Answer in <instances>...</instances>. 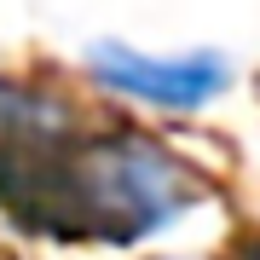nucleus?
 I'll return each mask as SVG.
<instances>
[{
	"label": "nucleus",
	"mask_w": 260,
	"mask_h": 260,
	"mask_svg": "<svg viewBox=\"0 0 260 260\" xmlns=\"http://www.w3.org/2000/svg\"><path fill=\"white\" fill-rule=\"evenodd\" d=\"M197 179L139 133L104 139H0V214L29 237L64 243H145L179 225Z\"/></svg>",
	"instance_id": "obj_1"
},
{
	"label": "nucleus",
	"mask_w": 260,
	"mask_h": 260,
	"mask_svg": "<svg viewBox=\"0 0 260 260\" xmlns=\"http://www.w3.org/2000/svg\"><path fill=\"white\" fill-rule=\"evenodd\" d=\"M87 75L104 93L150 104V110H208L232 87V58L220 47H191V52H145L127 41H93L87 47Z\"/></svg>",
	"instance_id": "obj_2"
},
{
	"label": "nucleus",
	"mask_w": 260,
	"mask_h": 260,
	"mask_svg": "<svg viewBox=\"0 0 260 260\" xmlns=\"http://www.w3.org/2000/svg\"><path fill=\"white\" fill-rule=\"evenodd\" d=\"M64 121L70 110L52 104L47 93L0 81V139H52V133H64Z\"/></svg>",
	"instance_id": "obj_3"
},
{
	"label": "nucleus",
	"mask_w": 260,
	"mask_h": 260,
	"mask_svg": "<svg viewBox=\"0 0 260 260\" xmlns=\"http://www.w3.org/2000/svg\"><path fill=\"white\" fill-rule=\"evenodd\" d=\"M243 260H260V249H249V254H243Z\"/></svg>",
	"instance_id": "obj_4"
}]
</instances>
